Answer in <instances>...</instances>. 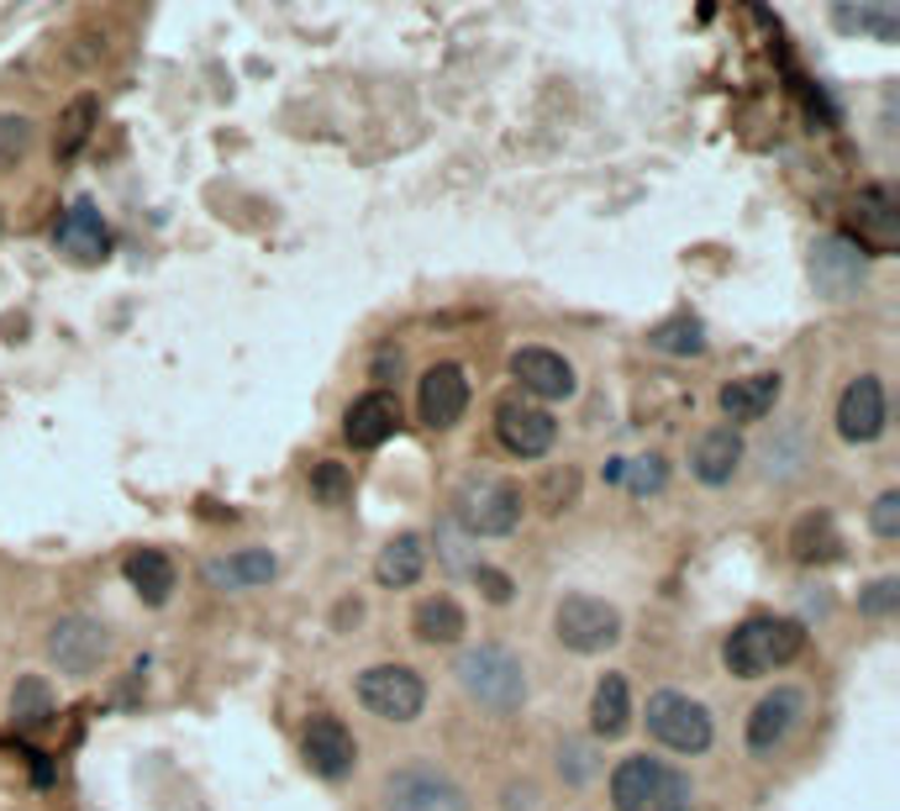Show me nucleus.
I'll return each instance as SVG.
<instances>
[{"label": "nucleus", "instance_id": "nucleus-1", "mask_svg": "<svg viewBox=\"0 0 900 811\" xmlns=\"http://www.w3.org/2000/svg\"><path fill=\"white\" fill-rule=\"evenodd\" d=\"M800 649H806V622H796V617H748V622L727 632L721 664L738 680H759V674L796 664Z\"/></svg>", "mask_w": 900, "mask_h": 811}, {"label": "nucleus", "instance_id": "nucleus-2", "mask_svg": "<svg viewBox=\"0 0 900 811\" xmlns=\"http://www.w3.org/2000/svg\"><path fill=\"white\" fill-rule=\"evenodd\" d=\"M696 791L690 774L653 753H627L611 770V807L617 811H690Z\"/></svg>", "mask_w": 900, "mask_h": 811}, {"label": "nucleus", "instance_id": "nucleus-3", "mask_svg": "<svg viewBox=\"0 0 900 811\" xmlns=\"http://www.w3.org/2000/svg\"><path fill=\"white\" fill-rule=\"evenodd\" d=\"M453 674H459L463 695L480 701V707H490V711H517L521 701H527V670H521L517 653L500 649V643L463 649Z\"/></svg>", "mask_w": 900, "mask_h": 811}, {"label": "nucleus", "instance_id": "nucleus-4", "mask_svg": "<svg viewBox=\"0 0 900 811\" xmlns=\"http://www.w3.org/2000/svg\"><path fill=\"white\" fill-rule=\"evenodd\" d=\"M453 507L474 538H506L521 528V485L506 474H469Z\"/></svg>", "mask_w": 900, "mask_h": 811}, {"label": "nucleus", "instance_id": "nucleus-5", "mask_svg": "<svg viewBox=\"0 0 900 811\" xmlns=\"http://www.w3.org/2000/svg\"><path fill=\"white\" fill-rule=\"evenodd\" d=\"M642 722H648V738H659L663 749L674 753H706L711 738H717L711 711L700 707L696 695H684V690H653Z\"/></svg>", "mask_w": 900, "mask_h": 811}, {"label": "nucleus", "instance_id": "nucleus-6", "mask_svg": "<svg viewBox=\"0 0 900 811\" xmlns=\"http://www.w3.org/2000/svg\"><path fill=\"white\" fill-rule=\"evenodd\" d=\"M553 638H559L569 653H606L621 643V611L600 595H563L553 607Z\"/></svg>", "mask_w": 900, "mask_h": 811}, {"label": "nucleus", "instance_id": "nucleus-7", "mask_svg": "<svg viewBox=\"0 0 900 811\" xmlns=\"http://www.w3.org/2000/svg\"><path fill=\"white\" fill-rule=\"evenodd\" d=\"M384 811H474L463 785L438 764H400L384 774Z\"/></svg>", "mask_w": 900, "mask_h": 811}, {"label": "nucleus", "instance_id": "nucleus-8", "mask_svg": "<svg viewBox=\"0 0 900 811\" xmlns=\"http://www.w3.org/2000/svg\"><path fill=\"white\" fill-rule=\"evenodd\" d=\"M353 690H359L363 711H374L380 722H417L427 707V680L411 664H369Z\"/></svg>", "mask_w": 900, "mask_h": 811}, {"label": "nucleus", "instance_id": "nucleus-9", "mask_svg": "<svg viewBox=\"0 0 900 811\" xmlns=\"http://www.w3.org/2000/svg\"><path fill=\"white\" fill-rule=\"evenodd\" d=\"M300 759L317 780H348L359 764V738L348 732L342 717L317 711V717H306V732H300Z\"/></svg>", "mask_w": 900, "mask_h": 811}, {"label": "nucleus", "instance_id": "nucleus-10", "mask_svg": "<svg viewBox=\"0 0 900 811\" xmlns=\"http://www.w3.org/2000/svg\"><path fill=\"white\" fill-rule=\"evenodd\" d=\"M496 438L506 453H517V459H542L548 448H553V438H559V422H553V411L538 401H527V396H506V401L496 406Z\"/></svg>", "mask_w": 900, "mask_h": 811}, {"label": "nucleus", "instance_id": "nucleus-11", "mask_svg": "<svg viewBox=\"0 0 900 811\" xmlns=\"http://www.w3.org/2000/svg\"><path fill=\"white\" fill-rule=\"evenodd\" d=\"M869 248L853 243L848 232H832V238H821L817 248H811V280H817V290L827 296V301H848V296H859L863 274H869Z\"/></svg>", "mask_w": 900, "mask_h": 811}, {"label": "nucleus", "instance_id": "nucleus-12", "mask_svg": "<svg viewBox=\"0 0 900 811\" xmlns=\"http://www.w3.org/2000/svg\"><path fill=\"white\" fill-rule=\"evenodd\" d=\"M111 653V632L100 628L96 617H63V622H53V632H48V659L59 664L63 674H96L100 659Z\"/></svg>", "mask_w": 900, "mask_h": 811}, {"label": "nucleus", "instance_id": "nucleus-13", "mask_svg": "<svg viewBox=\"0 0 900 811\" xmlns=\"http://www.w3.org/2000/svg\"><path fill=\"white\" fill-rule=\"evenodd\" d=\"M511 380L521 386V396L527 401H569L574 396V364L563 359V353H553V348H538L527 343L511 353Z\"/></svg>", "mask_w": 900, "mask_h": 811}, {"label": "nucleus", "instance_id": "nucleus-14", "mask_svg": "<svg viewBox=\"0 0 900 811\" xmlns=\"http://www.w3.org/2000/svg\"><path fill=\"white\" fill-rule=\"evenodd\" d=\"M800 717H806V695L796 685H774L748 717V753H759V759L780 753L790 743V732L800 728Z\"/></svg>", "mask_w": 900, "mask_h": 811}, {"label": "nucleus", "instance_id": "nucleus-15", "mask_svg": "<svg viewBox=\"0 0 900 811\" xmlns=\"http://www.w3.org/2000/svg\"><path fill=\"white\" fill-rule=\"evenodd\" d=\"M884 422H890V411H884V386L880 374H859V380H848L838 396V438L842 443H874L884 432Z\"/></svg>", "mask_w": 900, "mask_h": 811}, {"label": "nucleus", "instance_id": "nucleus-16", "mask_svg": "<svg viewBox=\"0 0 900 811\" xmlns=\"http://www.w3.org/2000/svg\"><path fill=\"white\" fill-rule=\"evenodd\" d=\"M417 411H421V422L438 427V432L459 427L463 411H469V374H463V364H432L427 369L417 380Z\"/></svg>", "mask_w": 900, "mask_h": 811}, {"label": "nucleus", "instance_id": "nucleus-17", "mask_svg": "<svg viewBox=\"0 0 900 811\" xmlns=\"http://www.w3.org/2000/svg\"><path fill=\"white\" fill-rule=\"evenodd\" d=\"M784 396V380L774 374V369H763V374H742V380H727L717 396L721 417H727V427H748V422H763L774 406H780Z\"/></svg>", "mask_w": 900, "mask_h": 811}, {"label": "nucleus", "instance_id": "nucleus-18", "mask_svg": "<svg viewBox=\"0 0 900 811\" xmlns=\"http://www.w3.org/2000/svg\"><path fill=\"white\" fill-rule=\"evenodd\" d=\"M53 243H59L69 259H80V264H100V259L111 253V227H106V217L96 211V201H74L63 211V222L53 227Z\"/></svg>", "mask_w": 900, "mask_h": 811}, {"label": "nucleus", "instance_id": "nucleus-19", "mask_svg": "<svg viewBox=\"0 0 900 811\" xmlns=\"http://www.w3.org/2000/svg\"><path fill=\"white\" fill-rule=\"evenodd\" d=\"M396 427H400V401L390 390H369V396H359V401L348 406L342 438L353 448H380L396 438Z\"/></svg>", "mask_w": 900, "mask_h": 811}, {"label": "nucleus", "instance_id": "nucleus-20", "mask_svg": "<svg viewBox=\"0 0 900 811\" xmlns=\"http://www.w3.org/2000/svg\"><path fill=\"white\" fill-rule=\"evenodd\" d=\"M200 574H206V585L211 590H259L280 574V559H274L269 548H238V553L206 559Z\"/></svg>", "mask_w": 900, "mask_h": 811}, {"label": "nucleus", "instance_id": "nucleus-21", "mask_svg": "<svg viewBox=\"0 0 900 811\" xmlns=\"http://www.w3.org/2000/svg\"><path fill=\"white\" fill-rule=\"evenodd\" d=\"M411 632H417V643H427V649H453L463 632H469V617H463V607L453 595H421L417 611H411Z\"/></svg>", "mask_w": 900, "mask_h": 811}, {"label": "nucleus", "instance_id": "nucleus-22", "mask_svg": "<svg viewBox=\"0 0 900 811\" xmlns=\"http://www.w3.org/2000/svg\"><path fill=\"white\" fill-rule=\"evenodd\" d=\"M853 217H859V238L853 243H863L869 253L874 248H890L900 232V211H896V190L890 184H869V190H859V201H853Z\"/></svg>", "mask_w": 900, "mask_h": 811}, {"label": "nucleus", "instance_id": "nucleus-23", "mask_svg": "<svg viewBox=\"0 0 900 811\" xmlns=\"http://www.w3.org/2000/svg\"><path fill=\"white\" fill-rule=\"evenodd\" d=\"M742 453H748V448H742L738 427H711V432L696 443V459H690V469H696L700 485H727V480L738 474Z\"/></svg>", "mask_w": 900, "mask_h": 811}, {"label": "nucleus", "instance_id": "nucleus-24", "mask_svg": "<svg viewBox=\"0 0 900 811\" xmlns=\"http://www.w3.org/2000/svg\"><path fill=\"white\" fill-rule=\"evenodd\" d=\"M421 569H427V538L421 532H396L374 559V580L384 590H406L421 580Z\"/></svg>", "mask_w": 900, "mask_h": 811}, {"label": "nucleus", "instance_id": "nucleus-25", "mask_svg": "<svg viewBox=\"0 0 900 811\" xmlns=\"http://www.w3.org/2000/svg\"><path fill=\"white\" fill-rule=\"evenodd\" d=\"M121 574L142 595V607H163L174 595V564H169V553H159V548H132L121 559Z\"/></svg>", "mask_w": 900, "mask_h": 811}, {"label": "nucleus", "instance_id": "nucleus-26", "mask_svg": "<svg viewBox=\"0 0 900 811\" xmlns=\"http://www.w3.org/2000/svg\"><path fill=\"white\" fill-rule=\"evenodd\" d=\"M790 553H796V564H832V559H842L838 522L827 511H806L790 528Z\"/></svg>", "mask_w": 900, "mask_h": 811}, {"label": "nucleus", "instance_id": "nucleus-27", "mask_svg": "<svg viewBox=\"0 0 900 811\" xmlns=\"http://www.w3.org/2000/svg\"><path fill=\"white\" fill-rule=\"evenodd\" d=\"M590 728L596 738H621L632 728V690H627V674H600L596 695H590Z\"/></svg>", "mask_w": 900, "mask_h": 811}, {"label": "nucleus", "instance_id": "nucleus-28", "mask_svg": "<svg viewBox=\"0 0 900 811\" xmlns=\"http://www.w3.org/2000/svg\"><path fill=\"white\" fill-rule=\"evenodd\" d=\"M96 127H100L96 96H74V101L63 106L59 127H53V159L69 163V159H74V153L84 148V142H90V132H96Z\"/></svg>", "mask_w": 900, "mask_h": 811}, {"label": "nucleus", "instance_id": "nucleus-29", "mask_svg": "<svg viewBox=\"0 0 900 811\" xmlns=\"http://www.w3.org/2000/svg\"><path fill=\"white\" fill-rule=\"evenodd\" d=\"M53 690H48V680L42 674H21L17 685H11V722L17 728H48L53 722Z\"/></svg>", "mask_w": 900, "mask_h": 811}, {"label": "nucleus", "instance_id": "nucleus-30", "mask_svg": "<svg viewBox=\"0 0 900 811\" xmlns=\"http://www.w3.org/2000/svg\"><path fill=\"white\" fill-rule=\"evenodd\" d=\"M832 21H838L842 32H869V38H880V42L900 38L896 6H832Z\"/></svg>", "mask_w": 900, "mask_h": 811}, {"label": "nucleus", "instance_id": "nucleus-31", "mask_svg": "<svg viewBox=\"0 0 900 811\" xmlns=\"http://www.w3.org/2000/svg\"><path fill=\"white\" fill-rule=\"evenodd\" d=\"M648 343L659 353H706V327L696 317H669V322H659L648 332Z\"/></svg>", "mask_w": 900, "mask_h": 811}, {"label": "nucleus", "instance_id": "nucleus-32", "mask_svg": "<svg viewBox=\"0 0 900 811\" xmlns=\"http://www.w3.org/2000/svg\"><path fill=\"white\" fill-rule=\"evenodd\" d=\"M32 138H38L32 117H21V111H0V174H6V169H17V163L27 159Z\"/></svg>", "mask_w": 900, "mask_h": 811}, {"label": "nucleus", "instance_id": "nucleus-33", "mask_svg": "<svg viewBox=\"0 0 900 811\" xmlns=\"http://www.w3.org/2000/svg\"><path fill=\"white\" fill-rule=\"evenodd\" d=\"M621 485L632 495H659L669 485V464L659 453H642V459H621Z\"/></svg>", "mask_w": 900, "mask_h": 811}, {"label": "nucleus", "instance_id": "nucleus-34", "mask_svg": "<svg viewBox=\"0 0 900 811\" xmlns=\"http://www.w3.org/2000/svg\"><path fill=\"white\" fill-rule=\"evenodd\" d=\"M311 495H317L321 507H342V501L353 495V474H348L338 459H317V464H311Z\"/></svg>", "mask_w": 900, "mask_h": 811}, {"label": "nucleus", "instance_id": "nucleus-35", "mask_svg": "<svg viewBox=\"0 0 900 811\" xmlns=\"http://www.w3.org/2000/svg\"><path fill=\"white\" fill-rule=\"evenodd\" d=\"M559 774H563V780H574V785H584V780L596 774V749H590V743H574V738H563Z\"/></svg>", "mask_w": 900, "mask_h": 811}, {"label": "nucleus", "instance_id": "nucleus-36", "mask_svg": "<svg viewBox=\"0 0 900 811\" xmlns=\"http://www.w3.org/2000/svg\"><path fill=\"white\" fill-rule=\"evenodd\" d=\"M896 607H900V580H896V574L874 580V585L859 595V611H863V617H890Z\"/></svg>", "mask_w": 900, "mask_h": 811}, {"label": "nucleus", "instance_id": "nucleus-37", "mask_svg": "<svg viewBox=\"0 0 900 811\" xmlns=\"http://www.w3.org/2000/svg\"><path fill=\"white\" fill-rule=\"evenodd\" d=\"M869 528H874V538H900V490H884L869 507Z\"/></svg>", "mask_w": 900, "mask_h": 811}, {"label": "nucleus", "instance_id": "nucleus-38", "mask_svg": "<svg viewBox=\"0 0 900 811\" xmlns=\"http://www.w3.org/2000/svg\"><path fill=\"white\" fill-rule=\"evenodd\" d=\"M469 574H474V585L484 590V601H490V607H506V601H511V590H517V585H511V574H500V569H490V564H474Z\"/></svg>", "mask_w": 900, "mask_h": 811}, {"label": "nucleus", "instance_id": "nucleus-39", "mask_svg": "<svg viewBox=\"0 0 900 811\" xmlns=\"http://www.w3.org/2000/svg\"><path fill=\"white\" fill-rule=\"evenodd\" d=\"M390 374H400V353H390V348H384L380 359H374V380H390Z\"/></svg>", "mask_w": 900, "mask_h": 811}, {"label": "nucleus", "instance_id": "nucleus-40", "mask_svg": "<svg viewBox=\"0 0 900 811\" xmlns=\"http://www.w3.org/2000/svg\"><path fill=\"white\" fill-rule=\"evenodd\" d=\"M506 811H532V791H511L506 795Z\"/></svg>", "mask_w": 900, "mask_h": 811}]
</instances>
